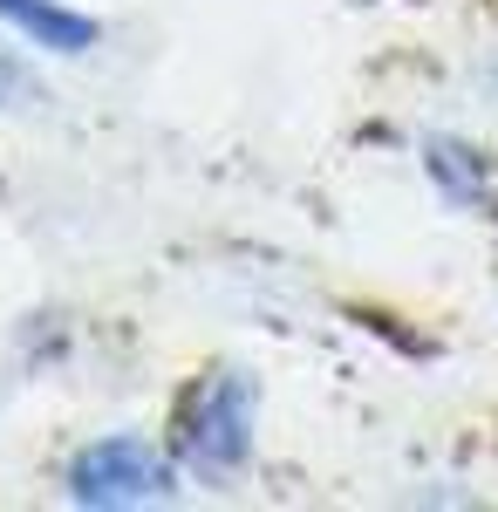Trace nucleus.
<instances>
[{"label":"nucleus","instance_id":"4","mask_svg":"<svg viewBox=\"0 0 498 512\" xmlns=\"http://www.w3.org/2000/svg\"><path fill=\"white\" fill-rule=\"evenodd\" d=\"M423 171L444 185L451 198H485V158L478 151H464V144H423Z\"/></svg>","mask_w":498,"mask_h":512},{"label":"nucleus","instance_id":"1","mask_svg":"<svg viewBox=\"0 0 498 512\" xmlns=\"http://www.w3.org/2000/svg\"><path fill=\"white\" fill-rule=\"evenodd\" d=\"M253 417H260V383L246 369H212L192 390L178 417V451L198 478H226L253 458Z\"/></svg>","mask_w":498,"mask_h":512},{"label":"nucleus","instance_id":"3","mask_svg":"<svg viewBox=\"0 0 498 512\" xmlns=\"http://www.w3.org/2000/svg\"><path fill=\"white\" fill-rule=\"evenodd\" d=\"M0 21L21 28V35L35 41V48H48V55H89V48H96V21L55 7V0H0Z\"/></svg>","mask_w":498,"mask_h":512},{"label":"nucleus","instance_id":"5","mask_svg":"<svg viewBox=\"0 0 498 512\" xmlns=\"http://www.w3.org/2000/svg\"><path fill=\"white\" fill-rule=\"evenodd\" d=\"M28 103H35V76L0 48V110H28Z\"/></svg>","mask_w":498,"mask_h":512},{"label":"nucleus","instance_id":"2","mask_svg":"<svg viewBox=\"0 0 498 512\" xmlns=\"http://www.w3.org/2000/svg\"><path fill=\"white\" fill-rule=\"evenodd\" d=\"M62 485L76 506H151L171 499V458L144 437H96L69 458Z\"/></svg>","mask_w":498,"mask_h":512}]
</instances>
